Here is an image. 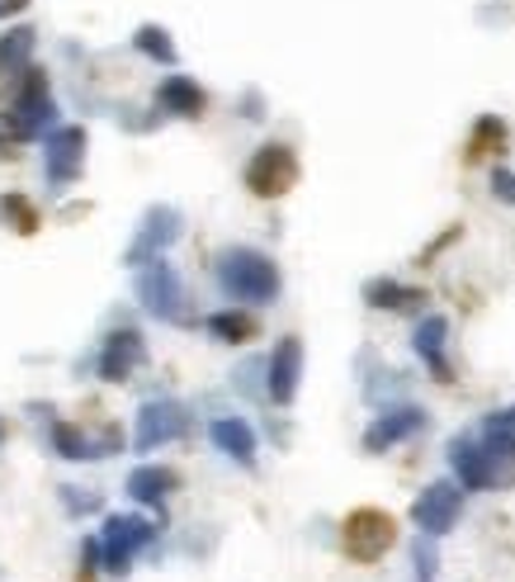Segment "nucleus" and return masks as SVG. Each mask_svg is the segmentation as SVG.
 Segmentation results:
<instances>
[{"label":"nucleus","mask_w":515,"mask_h":582,"mask_svg":"<svg viewBox=\"0 0 515 582\" xmlns=\"http://www.w3.org/2000/svg\"><path fill=\"white\" fill-rule=\"evenodd\" d=\"M218 285L237 304H270L279 294V266L256 246H227L218 256Z\"/></svg>","instance_id":"f257e3e1"},{"label":"nucleus","mask_w":515,"mask_h":582,"mask_svg":"<svg viewBox=\"0 0 515 582\" xmlns=\"http://www.w3.org/2000/svg\"><path fill=\"white\" fill-rule=\"evenodd\" d=\"M341 544L354 563H379L398 544V521L379 507H354L341 525Z\"/></svg>","instance_id":"f03ea898"},{"label":"nucleus","mask_w":515,"mask_h":582,"mask_svg":"<svg viewBox=\"0 0 515 582\" xmlns=\"http://www.w3.org/2000/svg\"><path fill=\"white\" fill-rule=\"evenodd\" d=\"M293 185H298V156H293V147H284V143L256 147V156L246 162V190H251L256 200H284Z\"/></svg>","instance_id":"7ed1b4c3"},{"label":"nucleus","mask_w":515,"mask_h":582,"mask_svg":"<svg viewBox=\"0 0 515 582\" xmlns=\"http://www.w3.org/2000/svg\"><path fill=\"white\" fill-rule=\"evenodd\" d=\"M137 298H142V308H147L152 317H162V323H185V285H181V275H175V266H166V261L142 266Z\"/></svg>","instance_id":"20e7f679"},{"label":"nucleus","mask_w":515,"mask_h":582,"mask_svg":"<svg viewBox=\"0 0 515 582\" xmlns=\"http://www.w3.org/2000/svg\"><path fill=\"white\" fill-rule=\"evenodd\" d=\"M189 431V412H185V402H175V398H152V402H142V412H137V450L142 455H152L156 446H171V440H181Z\"/></svg>","instance_id":"39448f33"},{"label":"nucleus","mask_w":515,"mask_h":582,"mask_svg":"<svg viewBox=\"0 0 515 582\" xmlns=\"http://www.w3.org/2000/svg\"><path fill=\"white\" fill-rule=\"evenodd\" d=\"M459 511H464V483H450V479H435L431 488L412 502V521L421 525L425 535H450Z\"/></svg>","instance_id":"423d86ee"},{"label":"nucleus","mask_w":515,"mask_h":582,"mask_svg":"<svg viewBox=\"0 0 515 582\" xmlns=\"http://www.w3.org/2000/svg\"><path fill=\"white\" fill-rule=\"evenodd\" d=\"M181 237V214H175L171 204H156L142 214V227H137V237L128 246V266H152V261H162L166 256V246Z\"/></svg>","instance_id":"0eeeda50"},{"label":"nucleus","mask_w":515,"mask_h":582,"mask_svg":"<svg viewBox=\"0 0 515 582\" xmlns=\"http://www.w3.org/2000/svg\"><path fill=\"white\" fill-rule=\"evenodd\" d=\"M14 123H20V133L24 137H43L52 133V114H58V104H52L48 95V76L39 72V67H29L24 81H20V91H14Z\"/></svg>","instance_id":"6e6552de"},{"label":"nucleus","mask_w":515,"mask_h":582,"mask_svg":"<svg viewBox=\"0 0 515 582\" xmlns=\"http://www.w3.org/2000/svg\"><path fill=\"white\" fill-rule=\"evenodd\" d=\"M152 521H142V517H110L104 521V573H114V578H123L128 573V563H133V554L142 550V544H152Z\"/></svg>","instance_id":"1a4fd4ad"},{"label":"nucleus","mask_w":515,"mask_h":582,"mask_svg":"<svg viewBox=\"0 0 515 582\" xmlns=\"http://www.w3.org/2000/svg\"><path fill=\"white\" fill-rule=\"evenodd\" d=\"M450 464H454V479L468 492L496 488V464H492V455L483 446V436H454L450 440Z\"/></svg>","instance_id":"9d476101"},{"label":"nucleus","mask_w":515,"mask_h":582,"mask_svg":"<svg viewBox=\"0 0 515 582\" xmlns=\"http://www.w3.org/2000/svg\"><path fill=\"white\" fill-rule=\"evenodd\" d=\"M265 375H270V379H265V394H270V402L289 408V402L298 398V379H303V341H298V337H279Z\"/></svg>","instance_id":"9b49d317"},{"label":"nucleus","mask_w":515,"mask_h":582,"mask_svg":"<svg viewBox=\"0 0 515 582\" xmlns=\"http://www.w3.org/2000/svg\"><path fill=\"white\" fill-rule=\"evenodd\" d=\"M43 162H48V181L66 185L76 181L85 166V129H52L43 143Z\"/></svg>","instance_id":"f8f14e48"},{"label":"nucleus","mask_w":515,"mask_h":582,"mask_svg":"<svg viewBox=\"0 0 515 582\" xmlns=\"http://www.w3.org/2000/svg\"><path fill=\"white\" fill-rule=\"evenodd\" d=\"M421 427H425V412L416 408V402H402V408H388L383 417L369 421V431H364V450H369V455H383V450L402 446L406 436H416Z\"/></svg>","instance_id":"ddd939ff"},{"label":"nucleus","mask_w":515,"mask_h":582,"mask_svg":"<svg viewBox=\"0 0 515 582\" xmlns=\"http://www.w3.org/2000/svg\"><path fill=\"white\" fill-rule=\"evenodd\" d=\"M142 360H147V341H142L133 327L110 331V341L100 350V379L104 384H128Z\"/></svg>","instance_id":"4468645a"},{"label":"nucleus","mask_w":515,"mask_h":582,"mask_svg":"<svg viewBox=\"0 0 515 582\" xmlns=\"http://www.w3.org/2000/svg\"><path fill=\"white\" fill-rule=\"evenodd\" d=\"M483 446L496 464V483H515V408H502L483 421Z\"/></svg>","instance_id":"2eb2a0df"},{"label":"nucleus","mask_w":515,"mask_h":582,"mask_svg":"<svg viewBox=\"0 0 515 582\" xmlns=\"http://www.w3.org/2000/svg\"><path fill=\"white\" fill-rule=\"evenodd\" d=\"M445 337H450V317L445 313H431V317H421V323H416L412 346H416V356L431 365V375L440 384H454V369L445 360Z\"/></svg>","instance_id":"dca6fc26"},{"label":"nucleus","mask_w":515,"mask_h":582,"mask_svg":"<svg viewBox=\"0 0 515 582\" xmlns=\"http://www.w3.org/2000/svg\"><path fill=\"white\" fill-rule=\"evenodd\" d=\"M33 39H39V33L29 24L10 29L6 39H0V91H20V81L29 72V58H33Z\"/></svg>","instance_id":"f3484780"},{"label":"nucleus","mask_w":515,"mask_h":582,"mask_svg":"<svg viewBox=\"0 0 515 582\" xmlns=\"http://www.w3.org/2000/svg\"><path fill=\"white\" fill-rule=\"evenodd\" d=\"M208 436H213V446H218L223 455H233L237 464H246V469L256 464V431L246 427L241 417H218L208 427Z\"/></svg>","instance_id":"a211bd4d"},{"label":"nucleus","mask_w":515,"mask_h":582,"mask_svg":"<svg viewBox=\"0 0 515 582\" xmlns=\"http://www.w3.org/2000/svg\"><path fill=\"white\" fill-rule=\"evenodd\" d=\"M175 488H181V473L166 469V464H137L128 473V492L137 502H147V507H162Z\"/></svg>","instance_id":"6ab92c4d"},{"label":"nucleus","mask_w":515,"mask_h":582,"mask_svg":"<svg viewBox=\"0 0 515 582\" xmlns=\"http://www.w3.org/2000/svg\"><path fill=\"white\" fill-rule=\"evenodd\" d=\"M156 100H162V110L175 114V119H199L208 110V95L194 85V76H166Z\"/></svg>","instance_id":"aec40b11"},{"label":"nucleus","mask_w":515,"mask_h":582,"mask_svg":"<svg viewBox=\"0 0 515 582\" xmlns=\"http://www.w3.org/2000/svg\"><path fill=\"white\" fill-rule=\"evenodd\" d=\"M364 304L369 308H393V313H402V308H416V304H425V289H412V285H398V279H369L364 285Z\"/></svg>","instance_id":"412c9836"},{"label":"nucleus","mask_w":515,"mask_h":582,"mask_svg":"<svg viewBox=\"0 0 515 582\" xmlns=\"http://www.w3.org/2000/svg\"><path fill=\"white\" fill-rule=\"evenodd\" d=\"M204 327H208L218 341H227V346H246V341H256V337H260V323H256L251 313H241V308H223V313H213Z\"/></svg>","instance_id":"4be33fe9"},{"label":"nucleus","mask_w":515,"mask_h":582,"mask_svg":"<svg viewBox=\"0 0 515 582\" xmlns=\"http://www.w3.org/2000/svg\"><path fill=\"white\" fill-rule=\"evenodd\" d=\"M506 147V123L496 119V114H483L473 123V133H468V147H464V162L477 166V162H487L492 152H502Z\"/></svg>","instance_id":"5701e85b"},{"label":"nucleus","mask_w":515,"mask_h":582,"mask_svg":"<svg viewBox=\"0 0 515 582\" xmlns=\"http://www.w3.org/2000/svg\"><path fill=\"white\" fill-rule=\"evenodd\" d=\"M52 450H58L62 460H100V450L85 440L76 421H52Z\"/></svg>","instance_id":"b1692460"},{"label":"nucleus","mask_w":515,"mask_h":582,"mask_svg":"<svg viewBox=\"0 0 515 582\" xmlns=\"http://www.w3.org/2000/svg\"><path fill=\"white\" fill-rule=\"evenodd\" d=\"M0 218H6V227H14L20 237H33L39 233V208H33L29 194H0Z\"/></svg>","instance_id":"393cba45"},{"label":"nucleus","mask_w":515,"mask_h":582,"mask_svg":"<svg viewBox=\"0 0 515 582\" xmlns=\"http://www.w3.org/2000/svg\"><path fill=\"white\" fill-rule=\"evenodd\" d=\"M133 43H137V52H147L152 62L175 67V43H171V33H166L162 24H142V29L133 33Z\"/></svg>","instance_id":"a878e982"},{"label":"nucleus","mask_w":515,"mask_h":582,"mask_svg":"<svg viewBox=\"0 0 515 582\" xmlns=\"http://www.w3.org/2000/svg\"><path fill=\"white\" fill-rule=\"evenodd\" d=\"M24 143H29V137L20 133V123H14V114H0V162H14Z\"/></svg>","instance_id":"bb28decb"},{"label":"nucleus","mask_w":515,"mask_h":582,"mask_svg":"<svg viewBox=\"0 0 515 582\" xmlns=\"http://www.w3.org/2000/svg\"><path fill=\"white\" fill-rule=\"evenodd\" d=\"M492 194H496L502 204H515V171L496 166V171H492Z\"/></svg>","instance_id":"cd10ccee"},{"label":"nucleus","mask_w":515,"mask_h":582,"mask_svg":"<svg viewBox=\"0 0 515 582\" xmlns=\"http://www.w3.org/2000/svg\"><path fill=\"white\" fill-rule=\"evenodd\" d=\"M435 540V535H431ZM431 540H416V573L431 582L435 578V550H431Z\"/></svg>","instance_id":"c85d7f7f"},{"label":"nucleus","mask_w":515,"mask_h":582,"mask_svg":"<svg viewBox=\"0 0 515 582\" xmlns=\"http://www.w3.org/2000/svg\"><path fill=\"white\" fill-rule=\"evenodd\" d=\"M29 6V0H0V14H20Z\"/></svg>","instance_id":"c756f323"},{"label":"nucleus","mask_w":515,"mask_h":582,"mask_svg":"<svg viewBox=\"0 0 515 582\" xmlns=\"http://www.w3.org/2000/svg\"><path fill=\"white\" fill-rule=\"evenodd\" d=\"M0 446H6V421H0Z\"/></svg>","instance_id":"7c9ffc66"}]
</instances>
